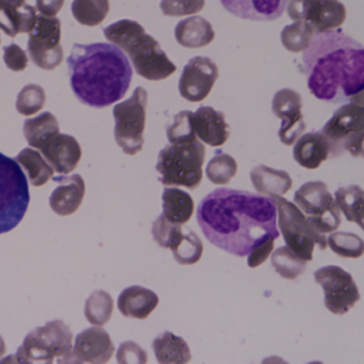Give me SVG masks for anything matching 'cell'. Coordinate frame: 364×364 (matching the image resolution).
I'll return each mask as SVG.
<instances>
[{
	"mask_svg": "<svg viewBox=\"0 0 364 364\" xmlns=\"http://www.w3.org/2000/svg\"><path fill=\"white\" fill-rule=\"evenodd\" d=\"M153 350L161 364H185L191 360L186 341L170 331L164 332L153 341Z\"/></svg>",
	"mask_w": 364,
	"mask_h": 364,
	"instance_id": "83f0119b",
	"label": "cell"
},
{
	"mask_svg": "<svg viewBox=\"0 0 364 364\" xmlns=\"http://www.w3.org/2000/svg\"><path fill=\"white\" fill-rule=\"evenodd\" d=\"M321 133L327 140L329 156L336 159L344 153L363 156L364 108L355 103L345 104L334 112Z\"/></svg>",
	"mask_w": 364,
	"mask_h": 364,
	"instance_id": "ba28073f",
	"label": "cell"
},
{
	"mask_svg": "<svg viewBox=\"0 0 364 364\" xmlns=\"http://www.w3.org/2000/svg\"><path fill=\"white\" fill-rule=\"evenodd\" d=\"M166 249H171L174 259L181 265H193L201 259L203 244L191 228L172 225L166 242Z\"/></svg>",
	"mask_w": 364,
	"mask_h": 364,
	"instance_id": "7402d4cb",
	"label": "cell"
},
{
	"mask_svg": "<svg viewBox=\"0 0 364 364\" xmlns=\"http://www.w3.org/2000/svg\"><path fill=\"white\" fill-rule=\"evenodd\" d=\"M364 193L358 185L341 187L334 193V202L349 223L363 228Z\"/></svg>",
	"mask_w": 364,
	"mask_h": 364,
	"instance_id": "1f68e13d",
	"label": "cell"
},
{
	"mask_svg": "<svg viewBox=\"0 0 364 364\" xmlns=\"http://www.w3.org/2000/svg\"><path fill=\"white\" fill-rule=\"evenodd\" d=\"M114 300L105 291H95L91 294L85 304V315L89 323L95 326H104L112 318Z\"/></svg>",
	"mask_w": 364,
	"mask_h": 364,
	"instance_id": "e575fe53",
	"label": "cell"
},
{
	"mask_svg": "<svg viewBox=\"0 0 364 364\" xmlns=\"http://www.w3.org/2000/svg\"><path fill=\"white\" fill-rule=\"evenodd\" d=\"M272 201L276 205L279 215V228L287 246L298 257L312 261L315 245L321 250L327 248V237L315 231L306 220L304 213L297 205L281 196H272Z\"/></svg>",
	"mask_w": 364,
	"mask_h": 364,
	"instance_id": "9c48e42d",
	"label": "cell"
},
{
	"mask_svg": "<svg viewBox=\"0 0 364 364\" xmlns=\"http://www.w3.org/2000/svg\"><path fill=\"white\" fill-rule=\"evenodd\" d=\"M28 181L16 159L0 153V235L16 229L28 210Z\"/></svg>",
	"mask_w": 364,
	"mask_h": 364,
	"instance_id": "52a82bcc",
	"label": "cell"
},
{
	"mask_svg": "<svg viewBox=\"0 0 364 364\" xmlns=\"http://www.w3.org/2000/svg\"><path fill=\"white\" fill-rule=\"evenodd\" d=\"M117 359H118L119 363L122 364H144L148 362V353L135 342L127 341V342L122 343L119 347Z\"/></svg>",
	"mask_w": 364,
	"mask_h": 364,
	"instance_id": "b9f144b4",
	"label": "cell"
},
{
	"mask_svg": "<svg viewBox=\"0 0 364 364\" xmlns=\"http://www.w3.org/2000/svg\"><path fill=\"white\" fill-rule=\"evenodd\" d=\"M103 31L108 41L129 55L136 73L141 77L159 82L176 73V65L161 50V44L146 33L139 23L121 20Z\"/></svg>",
	"mask_w": 364,
	"mask_h": 364,
	"instance_id": "277c9868",
	"label": "cell"
},
{
	"mask_svg": "<svg viewBox=\"0 0 364 364\" xmlns=\"http://www.w3.org/2000/svg\"><path fill=\"white\" fill-rule=\"evenodd\" d=\"M65 5V0H37V10L41 16L53 18L59 14Z\"/></svg>",
	"mask_w": 364,
	"mask_h": 364,
	"instance_id": "bcb514c9",
	"label": "cell"
},
{
	"mask_svg": "<svg viewBox=\"0 0 364 364\" xmlns=\"http://www.w3.org/2000/svg\"><path fill=\"white\" fill-rule=\"evenodd\" d=\"M73 333L63 321H48L27 334L16 355L4 363H71Z\"/></svg>",
	"mask_w": 364,
	"mask_h": 364,
	"instance_id": "5b68a950",
	"label": "cell"
},
{
	"mask_svg": "<svg viewBox=\"0 0 364 364\" xmlns=\"http://www.w3.org/2000/svg\"><path fill=\"white\" fill-rule=\"evenodd\" d=\"M314 279L323 287L326 308L333 314H346L360 300L359 289L353 276L338 266L319 268L315 272Z\"/></svg>",
	"mask_w": 364,
	"mask_h": 364,
	"instance_id": "4fadbf2b",
	"label": "cell"
},
{
	"mask_svg": "<svg viewBox=\"0 0 364 364\" xmlns=\"http://www.w3.org/2000/svg\"><path fill=\"white\" fill-rule=\"evenodd\" d=\"M193 124L196 136L208 146H221L230 137V127L223 112L210 106H201L193 112Z\"/></svg>",
	"mask_w": 364,
	"mask_h": 364,
	"instance_id": "d6986e66",
	"label": "cell"
},
{
	"mask_svg": "<svg viewBox=\"0 0 364 364\" xmlns=\"http://www.w3.org/2000/svg\"><path fill=\"white\" fill-rule=\"evenodd\" d=\"M293 156L301 167L316 169L329 157L327 140L321 132L304 134L296 141Z\"/></svg>",
	"mask_w": 364,
	"mask_h": 364,
	"instance_id": "d4e9b609",
	"label": "cell"
},
{
	"mask_svg": "<svg viewBox=\"0 0 364 364\" xmlns=\"http://www.w3.org/2000/svg\"><path fill=\"white\" fill-rule=\"evenodd\" d=\"M14 159L21 167L24 168L28 176L29 182L33 186H43L53 178L54 169L37 150L31 148L24 149Z\"/></svg>",
	"mask_w": 364,
	"mask_h": 364,
	"instance_id": "4dcf8cb0",
	"label": "cell"
},
{
	"mask_svg": "<svg viewBox=\"0 0 364 364\" xmlns=\"http://www.w3.org/2000/svg\"><path fill=\"white\" fill-rule=\"evenodd\" d=\"M237 173V163L231 155L217 153L206 167V176L216 185H227Z\"/></svg>",
	"mask_w": 364,
	"mask_h": 364,
	"instance_id": "74e56055",
	"label": "cell"
},
{
	"mask_svg": "<svg viewBox=\"0 0 364 364\" xmlns=\"http://www.w3.org/2000/svg\"><path fill=\"white\" fill-rule=\"evenodd\" d=\"M4 61L8 69L14 72H22L28 67V57L26 52L18 44L12 43L4 48Z\"/></svg>",
	"mask_w": 364,
	"mask_h": 364,
	"instance_id": "7bdbcfd3",
	"label": "cell"
},
{
	"mask_svg": "<svg viewBox=\"0 0 364 364\" xmlns=\"http://www.w3.org/2000/svg\"><path fill=\"white\" fill-rule=\"evenodd\" d=\"M301 108V95L291 89L279 90L272 99V112L277 118L282 121L278 136L280 141L285 146H293L296 140L306 131Z\"/></svg>",
	"mask_w": 364,
	"mask_h": 364,
	"instance_id": "9a60e30c",
	"label": "cell"
},
{
	"mask_svg": "<svg viewBox=\"0 0 364 364\" xmlns=\"http://www.w3.org/2000/svg\"><path fill=\"white\" fill-rule=\"evenodd\" d=\"M346 20V8L338 0H313L306 22L314 35L336 31Z\"/></svg>",
	"mask_w": 364,
	"mask_h": 364,
	"instance_id": "603a6c76",
	"label": "cell"
},
{
	"mask_svg": "<svg viewBox=\"0 0 364 364\" xmlns=\"http://www.w3.org/2000/svg\"><path fill=\"white\" fill-rule=\"evenodd\" d=\"M327 246L338 257L359 259L364 253V242L360 236L349 232H336L327 238Z\"/></svg>",
	"mask_w": 364,
	"mask_h": 364,
	"instance_id": "d590c367",
	"label": "cell"
},
{
	"mask_svg": "<svg viewBox=\"0 0 364 364\" xmlns=\"http://www.w3.org/2000/svg\"><path fill=\"white\" fill-rule=\"evenodd\" d=\"M37 18L35 8L25 0H0V29L9 37L31 33Z\"/></svg>",
	"mask_w": 364,
	"mask_h": 364,
	"instance_id": "44dd1931",
	"label": "cell"
},
{
	"mask_svg": "<svg viewBox=\"0 0 364 364\" xmlns=\"http://www.w3.org/2000/svg\"><path fill=\"white\" fill-rule=\"evenodd\" d=\"M205 0H161V10L166 16H185L199 14Z\"/></svg>",
	"mask_w": 364,
	"mask_h": 364,
	"instance_id": "60d3db41",
	"label": "cell"
},
{
	"mask_svg": "<svg viewBox=\"0 0 364 364\" xmlns=\"http://www.w3.org/2000/svg\"><path fill=\"white\" fill-rule=\"evenodd\" d=\"M67 63L74 95L90 107L117 103L131 86V63L124 53L112 44H74Z\"/></svg>",
	"mask_w": 364,
	"mask_h": 364,
	"instance_id": "3957f363",
	"label": "cell"
},
{
	"mask_svg": "<svg viewBox=\"0 0 364 364\" xmlns=\"http://www.w3.org/2000/svg\"><path fill=\"white\" fill-rule=\"evenodd\" d=\"M302 65L309 90L317 100L363 105V46L341 29L313 36Z\"/></svg>",
	"mask_w": 364,
	"mask_h": 364,
	"instance_id": "7a4b0ae2",
	"label": "cell"
},
{
	"mask_svg": "<svg viewBox=\"0 0 364 364\" xmlns=\"http://www.w3.org/2000/svg\"><path fill=\"white\" fill-rule=\"evenodd\" d=\"M114 345L109 333L99 327L85 329L76 336L71 363H107L114 355Z\"/></svg>",
	"mask_w": 364,
	"mask_h": 364,
	"instance_id": "2e32d148",
	"label": "cell"
},
{
	"mask_svg": "<svg viewBox=\"0 0 364 364\" xmlns=\"http://www.w3.org/2000/svg\"><path fill=\"white\" fill-rule=\"evenodd\" d=\"M272 264L282 278L294 280L304 274L306 261L298 257L289 247L277 249L272 257Z\"/></svg>",
	"mask_w": 364,
	"mask_h": 364,
	"instance_id": "836d02e7",
	"label": "cell"
},
{
	"mask_svg": "<svg viewBox=\"0 0 364 364\" xmlns=\"http://www.w3.org/2000/svg\"><path fill=\"white\" fill-rule=\"evenodd\" d=\"M167 138L170 144L197 139L195 129H193V112L184 110L176 114L173 122L167 127Z\"/></svg>",
	"mask_w": 364,
	"mask_h": 364,
	"instance_id": "ab89813d",
	"label": "cell"
},
{
	"mask_svg": "<svg viewBox=\"0 0 364 364\" xmlns=\"http://www.w3.org/2000/svg\"><path fill=\"white\" fill-rule=\"evenodd\" d=\"M109 0H74L72 14L80 24L95 27L102 24L109 14Z\"/></svg>",
	"mask_w": 364,
	"mask_h": 364,
	"instance_id": "d6a6232c",
	"label": "cell"
},
{
	"mask_svg": "<svg viewBox=\"0 0 364 364\" xmlns=\"http://www.w3.org/2000/svg\"><path fill=\"white\" fill-rule=\"evenodd\" d=\"M313 36H314V33L309 26L308 23L304 22V21H297V22L287 25L283 28L282 33H281V42L289 52L298 54V53L304 52L308 48Z\"/></svg>",
	"mask_w": 364,
	"mask_h": 364,
	"instance_id": "8d00e7d4",
	"label": "cell"
},
{
	"mask_svg": "<svg viewBox=\"0 0 364 364\" xmlns=\"http://www.w3.org/2000/svg\"><path fill=\"white\" fill-rule=\"evenodd\" d=\"M146 106L148 92L137 87L129 100L114 107V138L125 154H138L144 148Z\"/></svg>",
	"mask_w": 364,
	"mask_h": 364,
	"instance_id": "30bf717a",
	"label": "cell"
},
{
	"mask_svg": "<svg viewBox=\"0 0 364 364\" xmlns=\"http://www.w3.org/2000/svg\"><path fill=\"white\" fill-rule=\"evenodd\" d=\"M53 181L59 185L50 195V208L59 216H70L77 212L86 193L82 176L72 174L70 176H55Z\"/></svg>",
	"mask_w": 364,
	"mask_h": 364,
	"instance_id": "ac0fdd59",
	"label": "cell"
},
{
	"mask_svg": "<svg viewBox=\"0 0 364 364\" xmlns=\"http://www.w3.org/2000/svg\"><path fill=\"white\" fill-rule=\"evenodd\" d=\"M205 146L198 139L170 144L159 152L156 171L165 186H183L195 191L203 178Z\"/></svg>",
	"mask_w": 364,
	"mask_h": 364,
	"instance_id": "8992f818",
	"label": "cell"
},
{
	"mask_svg": "<svg viewBox=\"0 0 364 364\" xmlns=\"http://www.w3.org/2000/svg\"><path fill=\"white\" fill-rule=\"evenodd\" d=\"M218 77V67L212 59L193 57L183 70L178 91L187 101L199 103L208 97Z\"/></svg>",
	"mask_w": 364,
	"mask_h": 364,
	"instance_id": "5bb4252c",
	"label": "cell"
},
{
	"mask_svg": "<svg viewBox=\"0 0 364 364\" xmlns=\"http://www.w3.org/2000/svg\"><path fill=\"white\" fill-rule=\"evenodd\" d=\"M274 238L268 237L263 242H259L257 247L252 249L249 253L248 265L250 268H255L262 265L269 257L270 253L274 250Z\"/></svg>",
	"mask_w": 364,
	"mask_h": 364,
	"instance_id": "ee69618b",
	"label": "cell"
},
{
	"mask_svg": "<svg viewBox=\"0 0 364 364\" xmlns=\"http://www.w3.org/2000/svg\"><path fill=\"white\" fill-rule=\"evenodd\" d=\"M46 91L39 85L25 86L16 99V110L23 116H33L43 109L46 106Z\"/></svg>",
	"mask_w": 364,
	"mask_h": 364,
	"instance_id": "f35d334b",
	"label": "cell"
},
{
	"mask_svg": "<svg viewBox=\"0 0 364 364\" xmlns=\"http://www.w3.org/2000/svg\"><path fill=\"white\" fill-rule=\"evenodd\" d=\"M294 201L304 213L311 227L326 235L338 229L342 223L340 210L327 185L321 181L306 182L294 196Z\"/></svg>",
	"mask_w": 364,
	"mask_h": 364,
	"instance_id": "8fae6325",
	"label": "cell"
},
{
	"mask_svg": "<svg viewBox=\"0 0 364 364\" xmlns=\"http://www.w3.org/2000/svg\"><path fill=\"white\" fill-rule=\"evenodd\" d=\"M0 41H1V40H0Z\"/></svg>",
	"mask_w": 364,
	"mask_h": 364,
	"instance_id": "c3c4849f",
	"label": "cell"
},
{
	"mask_svg": "<svg viewBox=\"0 0 364 364\" xmlns=\"http://www.w3.org/2000/svg\"><path fill=\"white\" fill-rule=\"evenodd\" d=\"M197 221L210 244L236 257H246L266 238L279 237L274 202L249 191L208 193L198 206Z\"/></svg>",
	"mask_w": 364,
	"mask_h": 364,
	"instance_id": "6da1fadb",
	"label": "cell"
},
{
	"mask_svg": "<svg viewBox=\"0 0 364 364\" xmlns=\"http://www.w3.org/2000/svg\"><path fill=\"white\" fill-rule=\"evenodd\" d=\"M54 171L68 174L74 171L82 159V148L73 136L57 134L39 149Z\"/></svg>",
	"mask_w": 364,
	"mask_h": 364,
	"instance_id": "e0dca14e",
	"label": "cell"
},
{
	"mask_svg": "<svg viewBox=\"0 0 364 364\" xmlns=\"http://www.w3.org/2000/svg\"><path fill=\"white\" fill-rule=\"evenodd\" d=\"M59 123L52 112H46L24 123V136L29 146L39 150L44 144L59 134Z\"/></svg>",
	"mask_w": 364,
	"mask_h": 364,
	"instance_id": "f546056e",
	"label": "cell"
},
{
	"mask_svg": "<svg viewBox=\"0 0 364 364\" xmlns=\"http://www.w3.org/2000/svg\"><path fill=\"white\" fill-rule=\"evenodd\" d=\"M174 36L178 43L184 48H201L214 41L215 31L205 18L193 16L176 25Z\"/></svg>",
	"mask_w": 364,
	"mask_h": 364,
	"instance_id": "484cf974",
	"label": "cell"
},
{
	"mask_svg": "<svg viewBox=\"0 0 364 364\" xmlns=\"http://www.w3.org/2000/svg\"><path fill=\"white\" fill-rule=\"evenodd\" d=\"M159 304V296L140 285H133L123 289L118 298L119 310L129 318L146 319Z\"/></svg>",
	"mask_w": 364,
	"mask_h": 364,
	"instance_id": "cb8c5ba5",
	"label": "cell"
},
{
	"mask_svg": "<svg viewBox=\"0 0 364 364\" xmlns=\"http://www.w3.org/2000/svg\"><path fill=\"white\" fill-rule=\"evenodd\" d=\"M61 41V23L56 16H38L35 26L29 33L28 50L31 60L40 69L52 71L61 65L63 50Z\"/></svg>",
	"mask_w": 364,
	"mask_h": 364,
	"instance_id": "7c38bea8",
	"label": "cell"
},
{
	"mask_svg": "<svg viewBox=\"0 0 364 364\" xmlns=\"http://www.w3.org/2000/svg\"><path fill=\"white\" fill-rule=\"evenodd\" d=\"M223 8L236 18L270 22L282 16L287 0H220Z\"/></svg>",
	"mask_w": 364,
	"mask_h": 364,
	"instance_id": "ffe728a7",
	"label": "cell"
},
{
	"mask_svg": "<svg viewBox=\"0 0 364 364\" xmlns=\"http://www.w3.org/2000/svg\"><path fill=\"white\" fill-rule=\"evenodd\" d=\"M312 1L313 0H287V10L289 18L294 22L297 21L306 22Z\"/></svg>",
	"mask_w": 364,
	"mask_h": 364,
	"instance_id": "f6af8a7d",
	"label": "cell"
},
{
	"mask_svg": "<svg viewBox=\"0 0 364 364\" xmlns=\"http://www.w3.org/2000/svg\"><path fill=\"white\" fill-rule=\"evenodd\" d=\"M7 348H6V343L4 341L3 336H0V359L5 355Z\"/></svg>",
	"mask_w": 364,
	"mask_h": 364,
	"instance_id": "7dc6e473",
	"label": "cell"
},
{
	"mask_svg": "<svg viewBox=\"0 0 364 364\" xmlns=\"http://www.w3.org/2000/svg\"><path fill=\"white\" fill-rule=\"evenodd\" d=\"M163 215L174 225H186L193 217L195 203L186 191L178 188H165L163 193Z\"/></svg>",
	"mask_w": 364,
	"mask_h": 364,
	"instance_id": "f1b7e54d",
	"label": "cell"
},
{
	"mask_svg": "<svg viewBox=\"0 0 364 364\" xmlns=\"http://www.w3.org/2000/svg\"><path fill=\"white\" fill-rule=\"evenodd\" d=\"M251 182L261 195L284 196L291 188L293 181L287 172L265 165L255 167L250 173Z\"/></svg>",
	"mask_w": 364,
	"mask_h": 364,
	"instance_id": "4316f807",
	"label": "cell"
}]
</instances>
